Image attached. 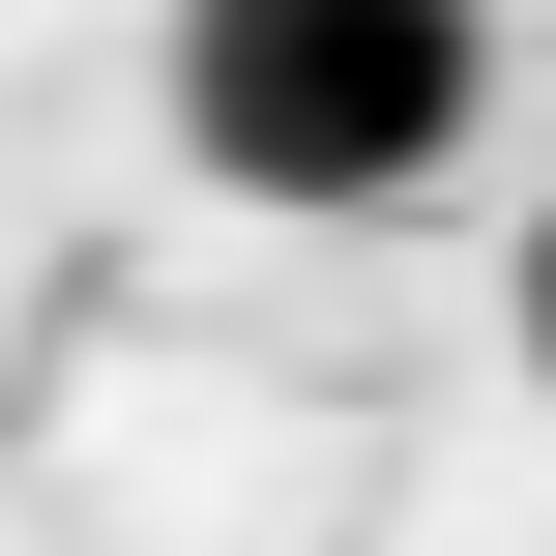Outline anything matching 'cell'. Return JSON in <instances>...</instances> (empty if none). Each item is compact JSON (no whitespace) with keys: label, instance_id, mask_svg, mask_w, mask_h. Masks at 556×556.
<instances>
[{"label":"cell","instance_id":"2","mask_svg":"<svg viewBox=\"0 0 556 556\" xmlns=\"http://www.w3.org/2000/svg\"><path fill=\"white\" fill-rule=\"evenodd\" d=\"M498 323H528V381H556V205H528V264H498Z\"/></svg>","mask_w":556,"mask_h":556},{"label":"cell","instance_id":"1","mask_svg":"<svg viewBox=\"0 0 556 556\" xmlns=\"http://www.w3.org/2000/svg\"><path fill=\"white\" fill-rule=\"evenodd\" d=\"M147 88L235 205H440L498 147V0H176Z\"/></svg>","mask_w":556,"mask_h":556}]
</instances>
